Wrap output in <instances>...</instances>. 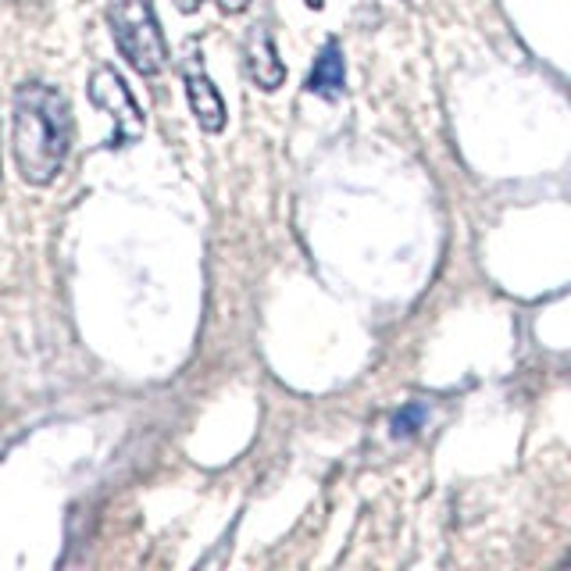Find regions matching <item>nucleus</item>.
Masks as SVG:
<instances>
[{
  "mask_svg": "<svg viewBox=\"0 0 571 571\" xmlns=\"http://www.w3.org/2000/svg\"><path fill=\"white\" fill-rule=\"evenodd\" d=\"M108 26L114 47L122 51V58L146 79L161 75V69L169 64V47L165 32L157 26V14L151 0H111L108 4Z\"/></svg>",
  "mask_w": 571,
  "mask_h": 571,
  "instance_id": "2",
  "label": "nucleus"
},
{
  "mask_svg": "<svg viewBox=\"0 0 571 571\" xmlns=\"http://www.w3.org/2000/svg\"><path fill=\"white\" fill-rule=\"evenodd\" d=\"M11 157L22 183L51 186L72 151V104L47 83H22L11 104Z\"/></svg>",
  "mask_w": 571,
  "mask_h": 571,
  "instance_id": "1",
  "label": "nucleus"
},
{
  "mask_svg": "<svg viewBox=\"0 0 571 571\" xmlns=\"http://www.w3.org/2000/svg\"><path fill=\"white\" fill-rule=\"evenodd\" d=\"M421 421H426V407H400L397 418H394V436H415L421 429Z\"/></svg>",
  "mask_w": 571,
  "mask_h": 571,
  "instance_id": "7",
  "label": "nucleus"
},
{
  "mask_svg": "<svg viewBox=\"0 0 571 571\" xmlns=\"http://www.w3.org/2000/svg\"><path fill=\"white\" fill-rule=\"evenodd\" d=\"M343 90H347V64H343L339 43L329 40L318 51L312 75H307V93L322 96V101H339Z\"/></svg>",
  "mask_w": 571,
  "mask_h": 571,
  "instance_id": "6",
  "label": "nucleus"
},
{
  "mask_svg": "<svg viewBox=\"0 0 571 571\" xmlns=\"http://www.w3.org/2000/svg\"><path fill=\"white\" fill-rule=\"evenodd\" d=\"M304 4L312 8V11H322V8H325V0H304Z\"/></svg>",
  "mask_w": 571,
  "mask_h": 571,
  "instance_id": "10",
  "label": "nucleus"
},
{
  "mask_svg": "<svg viewBox=\"0 0 571 571\" xmlns=\"http://www.w3.org/2000/svg\"><path fill=\"white\" fill-rule=\"evenodd\" d=\"M172 4H175L179 11H183V14H193V11H197V8L204 4V0H172Z\"/></svg>",
  "mask_w": 571,
  "mask_h": 571,
  "instance_id": "9",
  "label": "nucleus"
},
{
  "mask_svg": "<svg viewBox=\"0 0 571 571\" xmlns=\"http://www.w3.org/2000/svg\"><path fill=\"white\" fill-rule=\"evenodd\" d=\"M243 61H247V75L254 79V86H261L265 93L279 90L286 83V64L279 61V51H275V40L265 26H254L243 40Z\"/></svg>",
  "mask_w": 571,
  "mask_h": 571,
  "instance_id": "5",
  "label": "nucleus"
},
{
  "mask_svg": "<svg viewBox=\"0 0 571 571\" xmlns=\"http://www.w3.org/2000/svg\"><path fill=\"white\" fill-rule=\"evenodd\" d=\"M90 104L101 108L108 119L114 122V133L108 140V146H129L143 136V111L136 104L133 90L125 86V79L111 69V64H101L93 75H90Z\"/></svg>",
  "mask_w": 571,
  "mask_h": 571,
  "instance_id": "3",
  "label": "nucleus"
},
{
  "mask_svg": "<svg viewBox=\"0 0 571 571\" xmlns=\"http://www.w3.org/2000/svg\"><path fill=\"white\" fill-rule=\"evenodd\" d=\"M183 83H186V101H190V111H193V119H197V125L211 136L222 133L225 129V101L215 86V79L204 72L197 47H190V54L183 61Z\"/></svg>",
  "mask_w": 571,
  "mask_h": 571,
  "instance_id": "4",
  "label": "nucleus"
},
{
  "mask_svg": "<svg viewBox=\"0 0 571 571\" xmlns=\"http://www.w3.org/2000/svg\"><path fill=\"white\" fill-rule=\"evenodd\" d=\"M247 4H251V0H218V8H222L225 14H239Z\"/></svg>",
  "mask_w": 571,
  "mask_h": 571,
  "instance_id": "8",
  "label": "nucleus"
}]
</instances>
